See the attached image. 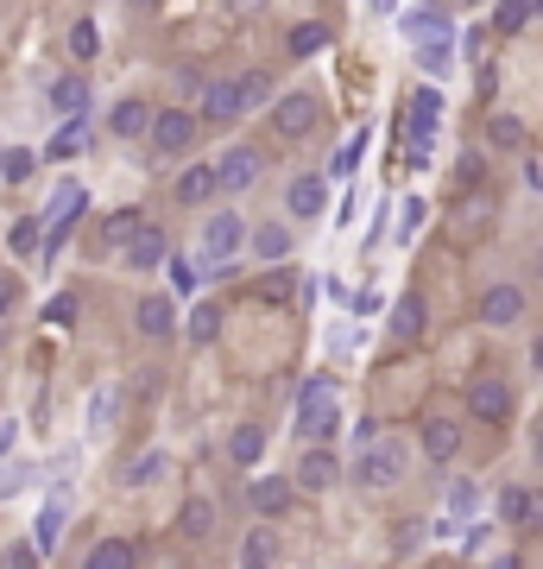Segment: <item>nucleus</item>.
Listing matches in <instances>:
<instances>
[{"mask_svg": "<svg viewBox=\"0 0 543 569\" xmlns=\"http://www.w3.org/2000/svg\"><path fill=\"white\" fill-rule=\"evenodd\" d=\"M152 146L158 153H190V146H196V114H190V108L152 114Z\"/></svg>", "mask_w": 543, "mask_h": 569, "instance_id": "obj_6", "label": "nucleus"}, {"mask_svg": "<svg viewBox=\"0 0 543 569\" xmlns=\"http://www.w3.org/2000/svg\"><path fill=\"white\" fill-rule=\"evenodd\" d=\"M253 298L259 304H291V298H297V272H291V266H272V272L253 284Z\"/></svg>", "mask_w": 543, "mask_h": 569, "instance_id": "obj_23", "label": "nucleus"}, {"mask_svg": "<svg viewBox=\"0 0 543 569\" xmlns=\"http://www.w3.org/2000/svg\"><path fill=\"white\" fill-rule=\"evenodd\" d=\"M405 32H411V38H442V32H455V20H449V13H411Z\"/></svg>", "mask_w": 543, "mask_h": 569, "instance_id": "obj_34", "label": "nucleus"}, {"mask_svg": "<svg viewBox=\"0 0 543 569\" xmlns=\"http://www.w3.org/2000/svg\"><path fill=\"white\" fill-rule=\"evenodd\" d=\"M531 190H543V165H531Z\"/></svg>", "mask_w": 543, "mask_h": 569, "instance_id": "obj_51", "label": "nucleus"}, {"mask_svg": "<svg viewBox=\"0 0 543 569\" xmlns=\"http://www.w3.org/2000/svg\"><path fill=\"white\" fill-rule=\"evenodd\" d=\"M108 133H114V140H139V133H152V108H146V102H114Z\"/></svg>", "mask_w": 543, "mask_h": 569, "instance_id": "obj_17", "label": "nucleus"}, {"mask_svg": "<svg viewBox=\"0 0 543 569\" xmlns=\"http://www.w3.org/2000/svg\"><path fill=\"white\" fill-rule=\"evenodd\" d=\"M467 417H480V424H493V431H499V424L512 417V387H506L499 373H480V380L467 387Z\"/></svg>", "mask_w": 543, "mask_h": 569, "instance_id": "obj_4", "label": "nucleus"}, {"mask_svg": "<svg viewBox=\"0 0 543 569\" xmlns=\"http://www.w3.org/2000/svg\"><path fill=\"white\" fill-rule=\"evenodd\" d=\"M272 127L285 133V140H304V133L316 127V102L310 96H279V102H272Z\"/></svg>", "mask_w": 543, "mask_h": 569, "instance_id": "obj_12", "label": "nucleus"}, {"mask_svg": "<svg viewBox=\"0 0 543 569\" xmlns=\"http://www.w3.org/2000/svg\"><path fill=\"white\" fill-rule=\"evenodd\" d=\"M524 7H531V20H543V0H524Z\"/></svg>", "mask_w": 543, "mask_h": 569, "instance_id": "obj_52", "label": "nucleus"}, {"mask_svg": "<svg viewBox=\"0 0 543 569\" xmlns=\"http://www.w3.org/2000/svg\"><path fill=\"white\" fill-rule=\"evenodd\" d=\"M392 336H398V342L423 336V298H417V291H405V298L392 304Z\"/></svg>", "mask_w": 543, "mask_h": 569, "instance_id": "obj_21", "label": "nucleus"}, {"mask_svg": "<svg viewBox=\"0 0 543 569\" xmlns=\"http://www.w3.org/2000/svg\"><path fill=\"white\" fill-rule=\"evenodd\" d=\"M7 247H13V254H32V247H38V215H20L13 234H7Z\"/></svg>", "mask_w": 543, "mask_h": 569, "instance_id": "obj_36", "label": "nucleus"}, {"mask_svg": "<svg viewBox=\"0 0 543 569\" xmlns=\"http://www.w3.org/2000/svg\"><path fill=\"white\" fill-rule=\"evenodd\" d=\"M82 569H139V550H133L127 538H102L82 557Z\"/></svg>", "mask_w": 543, "mask_h": 569, "instance_id": "obj_19", "label": "nucleus"}, {"mask_svg": "<svg viewBox=\"0 0 543 569\" xmlns=\"http://www.w3.org/2000/svg\"><path fill=\"white\" fill-rule=\"evenodd\" d=\"M538 272H543V254H538Z\"/></svg>", "mask_w": 543, "mask_h": 569, "instance_id": "obj_54", "label": "nucleus"}, {"mask_svg": "<svg viewBox=\"0 0 543 569\" xmlns=\"http://www.w3.org/2000/svg\"><path fill=\"white\" fill-rule=\"evenodd\" d=\"M77 298H70V291H64V298H52V304H45V323H52V330H70V323H77Z\"/></svg>", "mask_w": 543, "mask_h": 569, "instance_id": "obj_37", "label": "nucleus"}, {"mask_svg": "<svg viewBox=\"0 0 543 569\" xmlns=\"http://www.w3.org/2000/svg\"><path fill=\"white\" fill-rule=\"evenodd\" d=\"M52 108L64 114V121H82V114H89V82H82V77H57L52 82Z\"/></svg>", "mask_w": 543, "mask_h": 569, "instance_id": "obj_18", "label": "nucleus"}, {"mask_svg": "<svg viewBox=\"0 0 543 569\" xmlns=\"http://www.w3.org/2000/svg\"><path fill=\"white\" fill-rule=\"evenodd\" d=\"M341 431V392L329 373H310L297 387V437H310L316 449H329V437Z\"/></svg>", "mask_w": 543, "mask_h": 569, "instance_id": "obj_1", "label": "nucleus"}, {"mask_svg": "<svg viewBox=\"0 0 543 569\" xmlns=\"http://www.w3.org/2000/svg\"><path fill=\"white\" fill-rule=\"evenodd\" d=\"M57 538H64V506H45V513H38V525H32V550H38V557H52L57 550Z\"/></svg>", "mask_w": 543, "mask_h": 569, "instance_id": "obj_25", "label": "nucleus"}, {"mask_svg": "<svg viewBox=\"0 0 543 569\" xmlns=\"http://www.w3.org/2000/svg\"><path fill=\"white\" fill-rule=\"evenodd\" d=\"M361 146H366V140H361V133H354V140H348V146H341V153L329 158V171H336V178H348V171L361 165Z\"/></svg>", "mask_w": 543, "mask_h": 569, "instance_id": "obj_41", "label": "nucleus"}, {"mask_svg": "<svg viewBox=\"0 0 543 569\" xmlns=\"http://www.w3.org/2000/svg\"><path fill=\"white\" fill-rule=\"evenodd\" d=\"M165 254H171L165 228H152V222H146V228L133 234L127 247H121V266H127V272H152V266H165Z\"/></svg>", "mask_w": 543, "mask_h": 569, "instance_id": "obj_7", "label": "nucleus"}, {"mask_svg": "<svg viewBox=\"0 0 543 569\" xmlns=\"http://www.w3.org/2000/svg\"><path fill=\"white\" fill-rule=\"evenodd\" d=\"M240 114H247V102H240V82H208V89H203V121L228 127V121H240Z\"/></svg>", "mask_w": 543, "mask_h": 569, "instance_id": "obj_14", "label": "nucleus"}, {"mask_svg": "<svg viewBox=\"0 0 543 569\" xmlns=\"http://www.w3.org/2000/svg\"><path fill=\"white\" fill-rule=\"evenodd\" d=\"M178 532L183 538H208V532H215V506H208V500H190L183 518H178Z\"/></svg>", "mask_w": 543, "mask_h": 569, "instance_id": "obj_29", "label": "nucleus"}, {"mask_svg": "<svg viewBox=\"0 0 543 569\" xmlns=\"http://www.w3.org/2000/svg\"><path fill=\"white\" fill-rule=\"evenodd\" d=\"M133 330H139V336H152V342H165L171 330H178V304H171V298H139Z\"/></svg>", "mask_w": 543, "mask_h": 569, "instance_id": "obj_13", "label": "nucleus"}, {"mask_svg": "<svg viewBox=\"0 0 543 569\" xmlns=\"http://www.w3.org/2000/svg\"><path fill=\"white\" fill-rule=\"evenodd\" d=\"M493 569H524V564H518V557H506V564H493Z\"/></svg>", "mask_w": 543, "mask_h": 569, "instance_id": "obj_53", "label": "nucleus"}, {"mask_svg": "<svg viewBox=\"0 0 543 569\" xmlns=\"http://www.w3.org/2000/svg\"><path fill=\"white\" fill-rule=\"evenodd\" d=\"M7 569H38V550H32V544H13V550H7Z\"/></svg>", "mask_w": 543, "mask_h": 569, "instance_id": "obj_47", "label": "nucleus"}, {"mask_svg": "<svg viewBox=\"0 0 543 569\" xmlns=\"http://www.w3.org/2000/svg\"><path fill=\"white\" fill-rule=\"evenodd\" d=\"M531 449H538V468H543V424H538V437H531Z\"/></svg>", "mask_w": 543, "mask_h": 569, "instance_id": "obj_50", "label": "nucleus"}, {"mask_svg": "<svg viewBox=\"0 0 543 569\" xmlns=\"http://www.w3.org/2000/svg\"><path fill=\"white\" fill-rule=\"evenodd\" d=\"M297 500V481H285V475H265V481H253L247 488V506H253L259 518H279Z\"/></svg>", "mask_w": 543, "mask_h": 569, "instance_id": "obj_11", "label": "nucleus"}, {"mask_svg": "<svg viewBox=\"0 0 543 569\" xmlns=\"http://www.w3.org/2000/svg\"><path fill=\"white\" fill-rule=\"evenodd\" d=\"M215 190H222V183H215V165H190V171L178 178V203L196 209V203H208Z\"/></svg>", "mask_w": 543, "mask_h": 569, "instance_id": "obj_20", "label": "nucleus"}, {"mask_svg": "<svg viewBox=\"0 0 543 569\" xmlns=\"http://www.w3.org/2000/svg\"><path fill=\"white\" fill-rule=\"evenodd\" d=\"M423 456L437 468H449L462 456V424H455V417H423Z\"/></svg>", "mask_w": 543, "mask_h": 569, "instance_id": "obj_8", "label": "nucleus"}, {"mask_svg": "<svg viewBox=\"0 0 543 569\" xmlns=\"http://www.w3.org/2000/svg\"><path fill=\"white\" fill-rule=\"evenodd\" d=\"M285 203H291V215H297V222H310V215H323V209H329V190H323V178H291Z\"/></svg>", "mask_w": 543, "mask_h": 569, "instance_id": "obj_16", "label": "nucleus"}, {"mask_svg": "<svg viewBox=\"0 0 543 569\" xmlns=\"http://www.w3.org/2000/svg\"><path fill=\"white\" fill-rule=\"evenodd\" d=\"M524 26H531V7H524V0H499V7H493V32L512 38V32H524Z\"/></svg>", "mask_w": 543, "mask_h": 569, "instance_id": "obj_32", "label": "nucleus"}, {"mask_svg": "<svg viewBox=\"0 0 543 569\" xmlns=\"http://www.w3.org/2000/svg\"><path fill=\"white\" fill-rule=\"evenodd\" d=\"M196 272H203V266H190V259H171V284H178V291H196Z\"/></svg>", "mask_w": 543, "mask_h": 569, "instance_id": "obj_44", "label": "nucleus"}, {"mask_svg": "<svg viewBox=\"0 0 543 569\" xmlns=\"http://www.w3.org/2000/svg\"><path fill=\"white\" fill-rule=\"evenodd\" d=\"M336 481H341V462H336V449H310V456L297 462V488L323 493V488H336Z\"/></svg>", "mask_w": 543, "mask_h": 569, "instance_id": "obj_15", "label": "nucleus"}, {"mask_svg": "<svg viewBox=\"0 0 543 569\" xmlns=\"http://www.w3.org/2000/svg\"><path fill=\"white\" fill-rule=\"evenodd\" d=\"M487 140H493V146H506V153H518V146H524V121H518V114H493Z\"/></svg>", "mask_w": 543, "mask_h": 569, "instance_id": "obj_31", "label": "nucleus"}, {"mask_svg": "<svg viewBox=\"0 0 543 569\" xmlns=\"http://www.w3.org/2000/svg\"><path fill=\"white\" fill-rule=\"evenodd\" d=\"M82 203H89V197H82V183H57V190H52V203H45V222H52V241H45V254H57V241L77 228Z\"/></svg>", "mask_w": 543, "mask_h": 569, "instance_id": "obj_5", "label": "nucleus"}, {"mask_svg": "<svg viewBox=\"0 0 543 569\" xmlns=\"http://www.w3.org/2000/svg\"><path fill=\"white\" fill-rule=\"evenodd\" d=\"M82 146V121H64V133L52 140V158H70Z\"/></svg>", "mask_w": 543, "mask_h": 569, "instance_id": "obj_43", "label": "nucleus"}, {"mask_svg": "<svg viewBox=\"0 0 543 569\" xmlns=\"http://www.w3.org/2000/svg\"><path fill=\"white\" fill-rule=\"evenodd\" d=\"M253 247H259V259H272V266H285V254H291V234L279 228V222H265V228L253 234Z\"/></svg>", "mask_w": 543, "mask_h": 569, "instance_id": "obj_30", "label": "nucleus"}, {"mask_svg": "<svg viewBox=\"0 0 543 569\" xmlns=\"http://www.w3.org/2000/svg\"><path fill=\"white\" fill-rule=\"evenodd\" d=\"M114 405H121V392L102 387L95 399H89V424H95V431H102V424H114Z\"/></svg>", "mask_w": 543, "mask_h": 569, "instance_id": "obj_38", "label": "nucleus"}, {"mask_svg": "<svg viewBox=\"0 0 543 569\" xmlns=\"http://www.w3.org/2000/svg\"><path fill=\"white\" fill-rule=\"evenodd\" d=\"M13 304H20V279H0V316L13 311Z\"/></svg>", "mask_w": 543, "mask_h": 569, "instance_id": "obj_48", "label": "nucleus"}, {"mask_svg": "<svg viewBox=\"0 0 543 569\" xmlns=\"http://www.w3.org/2000/svg\"><path fill=\"white\" fill-rule=\"evenodd\" d=\"M139 228H146V215H139V209H114V215L102 222V241H108V247H127Z\"/></svg>", "mask_w": 543, "mask_h": 569, "instance_id": "obj_27", "label": "nucleus"}, {"mask_svg": "<svg viewBox=\"0 0 543 569\" xmlns=\"http://www.w3.org/2000/svg\"><path fill=\"white\" fill-rule=\"evenodd\" d=\"M247 241V222L240 215H208L203 222V272H228L234 247Z\"/></svg>", "mask_w": 543, "mask_h": 569, "instance_id": "obj_3", "label": "nucleus"}, {"mask_svg": "<svg viewBox=\"0 0 543 569\" xmlns=\"http://www.w3.org/2000/svg\"><path fill=\"white\" fill-rule=\"evenodd\" d=\"M518 525H543V493L524 488V513H518Z\"/></svg>", "mask_w": 543, "mask_h": 569, "instance_id": "obj_45", "label": "nucleus"}, {"mask_svg": "<svg viewBox=\"0 0 543 569\" xmlns=\"http://www.w3.org/2000/svg\"><path fill=\"white\" fill-rule=\"evenodd\" d=\"M531 367H538V373H543V336L531 342Z\"/></svg>", "mask_w": 543, "mask_h": 569, "instance_id": "obj_49", "label": "nucleus"}, {"mask_svg": "<svg viewBox=\"0 0 543 569\" xmlns=\"http://www.w3.org/2000/svg\"><path fill=\"white\" fill-rule=\"evenodd\" d=\"M405 462H411V449H405V437L398 431H366L361 437V456H354V481L361 488H392L398 475H405Z\"/></svg>", "mask_w": 543, "mask_h": 569, "instance_id": "obj_2", "label": "nucleus"}, {"mask_svg": "<svg viewBox=\"0 0 543 569\" xmlns=\"http://www.w3.org/2000/svg\"><path fill=\"white\" fill-rule=\"evenodd\" d=\"M272 557H279V532H272V525L247 532V544H240V569H272Z\"/></svg>", "mask_w": 543, "mask_h": 569, "instance_id": "obj_22", "label": "nucleus"}, {"mask_svg": "<svg viewBox=\"0 0 543 569\" xmlns=\"http://www.w3.org/2000/svg\"><path fill=\"white\" fill-rule=\"evenodd\" d=\"M518 316H524V291H518V284H487V291H480V323L506 330Z\"/></svg>", "mask_w": 543, "mask_h": 569, "instance_id": "obj_10", "label": "nucleus"}, {"mask_svg": "<svg viewBox=\"0 0 543 569\" xmlns=\"http://www.w3.org/2000/svg\"><path fill=\"white\" fill-rule=\"evenodd\" d=\"M265 96H272V77H265V70L240 77V102H247V108H253V102H265Z\"/></svg>", "mask_w": 543, "mask_h": 569, "instance_id": "obj_42", "label": "nucleus"}, {"mask_svg": "<svg viewBox=\"0 0 543 569\" xmlns=\"http://www.w3.org/2000/svg\"><path fill=\"white\" fill-rule=\"evenodd\" d=\"M259 165H265V158H259L253 146H228L222 165H215V183H222V190H247V183H259Z\"/></svg>", "mask_w": 543, "mask_h": 569, "instance_id": "obj_9", "label": "nucleus"}, {"mask_svg": "<svg viewBox=\"0 0 543 569\" xmlns=\"http://www.w3.org/2000/svg\"><path fill=\"white\" fill-rule=\"evenodd\" d=\"M32 165H38L32 153H0V178H7V183H26Z\"/></svg>", "mask_w": 543, "mask_h": 569, "instance_id": "obj_39", "label": "nucleus"}, {"mask_svg": "<svg viewBox=\"0 0 543 569\" xmlns=\"http://www.w3.org/2000/svg\"><path fill=\"white\" fill-rule=\"evenodd\" d=\"M158 475H165V456L146 449V456H133V468L121 475V481H127V488H146V481H158Z\"/></svg>", "mask_w": 543, "mask_h": 569, "instance_id": "obj_33", "label": "nucleus"}, {"mask_svg": "<svg viewBox=\"0 0 543 569\" xmlns=\"http://www.w3.org/2000/svg\"><path fill=\"white\" fill-rule=\"evenodd\" d=\"M323 45H329V32H323V26H297V32H291V57H316Z\"/></svg>", "mask_w": 543, "mask_h": 569, "instance_id": "obj_35", "label": "nucleus"}, {"mask_svg": "<svg viewBox=\"0 0 543 569\" xmlns=\"http://www.w3.org/2000/svg\"><path fill=\"white\" fill-rule=\"evenodd\" d=\"M70 52H77V57H95V52H102V32L89 26V20H77V26H70Z\"/></svg>", "mask_w": 543, "mask_h": 569, "instance_id": "obj_40", "label": "nucleus"}, {"mask_svg": "<svg viewBox=\"0 0 543 569\" xmlns=\"http://www.w3.org/2000/svg\"><path fill=\"white\" fill-rule=\"evenodd\" d=\"M20 488H32V468L20 462V468H7V475H0V493H20Z\"/></svg>", "mask_w": 543, "mask_h": 569, "instance_id": "obj_46", "label": "nucleus"}, {"mask_svg": "<svg viewBox=\"0 0 543 569\" xmlns=\"http://www.w3.org/2000/svg\"><path fill=\"white\" fill-rule=\"evenodd\" d=\"M183 336L196 342V348H208V342L222 336V304H196V311H190V323H183Z\"/></svg>", "mask_w": 543, "mask_h": 569, "instance_id": "obj_24", "label": "nucleus"}, {"mask_svg": "<svg viewBox=\"0 0 543 569\" xmlns=\"http://www.w3.org/2000/svg\"><path fill=\"white\" fill-rule=\"evenodd\" d=\"M228 456H234L240 468H253L259 456H265V431H259V424H240V431L228 437Z\"/></svg>", "mask_w": 543, "mask_h": 569, "instance_id": "obj_26", "label": "nucleus"}, {"mask_svg": "<svg viewBox=\"0 0 543 569\" xmlns=\"http://www.w3.org/2000/svg\"><path fill=\"white\" fill-rule=\"evenodd\" d=\"M449 52H455V32H442V38H417V64H423L430 77L449 70Z\"/></svg>", "mask_w": 543, "mask_h": 569, "instance_id": "obj_28", "label": "nucleus"}]
</instances>
